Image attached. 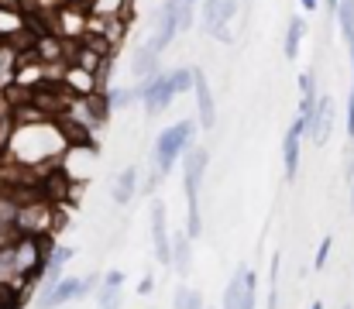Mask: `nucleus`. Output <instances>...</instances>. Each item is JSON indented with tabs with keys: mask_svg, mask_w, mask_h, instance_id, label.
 <instances>
[{
	"mask_svg": "<svg viewBox=\"0 0 354 309\" xmlns=\"http://www.w3.org/2000/svg\"><path fill=\"white\" fill-rule=\"evenodd\" d=\"M17 127L7 141V155L14 162H21L24 169H41V165H52L66 155V131L62 124H55L52 113L45 110H17Z\"/></svg>",
	"mask_w": 354,
	"mask_h": 309,
	"instance_id": "f257e3e1",
	"label": "nucleus"
},
{
	"mask_svg": "<svg viewBox=\"0 0 354 309\" xmlns=\"http://www.w3.org/2000/svg\"><path fill=\"white\" fill-rule=\"evenodd\" d=\"M210 165V151L203 144H189L183 155V189H186V234L196 241L203 234V216H200V186Z\"/></svg>",
	"mask_w": 354,
	"mask_h": 309,
	"instance_id": "f03ea898",
	"label": "nucleus"
},
{
	"mask_svg": "<svg viewBox=\"0 0 354 309\" xmlns=\"http://www.w3.org/2000/svg\"><path fill=\"white\" fill-rule=\"evenodd\" d=\"M193 83H196L193 69L179 66V69H172V73H162V76H155V79L138 83L134 90H138V97H141V103H145V113L155 117V113H162L169 103L176 100L179 93H189Z\"/></svg>",
	"mask_w": 354,
	"mask_h": 309,
	"instance_id": "7ed1b4c3",
	"label": "nucleus"
},
{
	"mask_svg": "<svg viewBox=\"0 0 354 309\" xmlns=\"http://www.w3.org/2000/svg\"><path fill=\"white\" fill-rule=\"evenodd\" d=\"M196 124H200V120H179V124H172V127H165V131L158 134L155 151H151V162H155V169H158L162 176H169L176 162H183V155L189 151V144H193V138H196Z\"/></svg>",
	"mask_w": 354,
	"mask_h": 309,
	"instance_id": "20e7f679",
	"label": "nucleus"
},
{
	"mask_svg": "<svg viewBox=\"0 0 354 309\" xmlns=\"http://www.w3.org/2000/svg\"><path fill=\"white\" fill-rule=\"evenodd\" d=\"M100 279H104V275H97V272H90V275H66V279H59V282H52V285H41L35 306L59 309V306H66V303H76V299L97 292V289H100Z\"/></svg>",
	"mask_w": 354,
	"mask_h": 309,
	"instance_id": "39448f33",
	"label": "nucleus"
},
{
	"mask_svg": "<svg viewBox=\"0 0 354 309\" xmlns=\"http://www.w3.org/2000/svg\"><path fill=\"white\" fill-rule=\"evenodd\" d=\"M151 244H155V261L162 268H172V234H169V213H165V203L155 200L151 203Z\"/></svg>",
	"mask_w": 354,
	"mask_h": 309,
	"instance_id": "423d86ee",
	"label": "nucleus"
},
{
	"mask_svg": "<svg viewBox=\"0 0 354 309\" xmlns=\"http://www.w3.org/2000/svg\"><path fill=\"white\" fill-rule=\"evenodd\" d=\"M234 14H237V0H203L200 3V28L207 35H214V31L227 28Z\"/></svg>",
	"mask_w": 354,
	"mask_h": 309,
	"instance_id": "0eeeda50",
	"label": "nucleus"
},
{
	"mask_svg": "<svg viewBox=\"0 0 354 309\" xmlns=\"http://www.w3.org/2000/svg\"><path fill=\"white\" fill-rule=\"evenodd\" d=\"M303 138H306V124L296 117L282 138V169H286V179H296L299 172V151H303Z\"/></svg>",
	"mask_w": 354,
	"mask_h": 309,
	"instance_id": "6e6552de",
	"label": "nucleus"
},
{
	"mask_svg": "<svg viewBox=\"0 0 354 309\" xmlns=\"http://www.w3.org/2000/svg\"><path fill=\"white\" fill-rule=\"evenodd\" d=\"M196 83H193V97H196V113H200V127L203 131H214L217 127V103H214V93H210V79L203 69H193Z\"/></svg>",
	"mask_w": 354,
	"mask_h": 309,
	"instance_id": "1a4fd4ad",
	"label": "nucleus"
},
{
	"mask_svg": "<svg viewBox=\"0 0 354 309\" xmlns=\"http://www.w3.org/2000/svg\"><path fill=\"white\" fill-rule=\"evenodd\" d=\"M62 86L73 93V100H86V97H97L100 93V76H93V73H86V69H80V66H66L62 69Z\"/></svg>",
	"mask_w": 354,
	"mask_h": 309,
	"instance_id": "9d476101",
	"label": "nucleus"
},
{
	"mask_svg": "<svg viewBox=\"0 0 354 309\" xmlns=\"http://www.w3.org/2000/svg\"><path fill=\"white\" fill-rule=\"evenodd\" d=\"M97 306L100 309H120L124 306V272H120V268L104 272L100 289H97Z\"/></svg>",
	"mask_w": 354,
	"mask_h": 309,
	"instance_id": "9b49d317",
	"label": "nucleus"
},
{
	"mask_svg": "<svg viewBox=\"0 0 354 309\" xmlns=\"http://www.w3.org/2000/svg\"><path fill=\"white\" fill-rule=\"evenodd\" d=\"M330 131H334V100L330 97H320V106H317V113H313V120L306 127V138L313 144H327L330 141Z\"/></svg>",
	"mask_w": 354,
	"mask_h": 309,
	"instance_id": "f8f14e48",
	"label": "nucleus"
},
{
	"mask_svg": "<svg viewBox=\"0 0 354 309\" xmlns=\"http://www.w3.org/2000/svg\"><path fill=\"white\" fill-rule=\"evenodd\" d=\"M131 73H134V79L138 83H145V79H155V76H162V59H158V52L145 41L141 48H134V59H131Z\"/></svg>",
	"mask_w": 354,
	"mask_h": 309,
	"instance_id": "ddd939ff",
	"label": "nucleus"
},
{
	"mask_svg": "<svg viewBox=\"0 0 354 309\" xmlns=\"http://www.w3.org/2000/svg\"><path fill=\"white\" fill-rule=\"evenodd\" d=\"M138 189H141V169H138V165H127L118 179H114L111 196H114V203L118 206H127L134 196H138Z\"/></svg>",
	"mask_w": 354,
	"mask_h": 309,
	"instance_id": "4468645a",
	"label": "nucleus"
},
{
	"mask_svg": "<svg viewBox=\"0 0 354 309\" xmlns=\"http://www.w3.org/2000/svg\"><path fill=\"white\" fill-rule=\"evenodd\" d=\"M73 247L69 244H55V247H48V258H45V275H41V285H52V282H59V279H66L62 275V268L73 261Z\"/></svg>",
	"mask_w": 354,
	"mask_h": 309,
	"instance_id": "2eb2a0df",
	"label": "nucleus"
},
{
	"mask_svg": "<svg viewBox=\"0 0 354 309\" xmlns=\"http://www.w3.org/2000/svg\"><path fill=\"white\" fill-rule=\"evenodd\" d=\"M83 7L93 21H124L131 14V0H86Z\"/></svg>",
	"mask_w": 354,
	"mask_h": 309,
	"instance_id": "dca6fc26",
	"label": "nucleus"
},
{
	"mask_svg": "<svg viewBox=\"0 0 354 309\" xmlns=\"http://www.w3.org/2000/svg\"><path fill=\"white\" fill-rule=\"evenodd\" d=\"M193 268V237L186 230L172 234V272L176 275H189Z\"/></svg>",
	"mask_w": 354,
	"mask_h": 309,
	"instance_id": "f3484780",
	"label": "nucleus"
},
{
	"mask_svg": "<svg viewBox=\"0 0 354 309\" xmlns=\"http://www.w3.org/2000/svg\"><path fill=\"white\" fill-rule=\"evenodd\" d=\"M248 279H251V268H237L234 279L227 282L224 296H221V309H241L244 306V296H248Z\"/></svg>",
	"mask_w": 354,
	"mask_h": 309,
	"instance_id": "a211bd4d",
	"label": "nucleus"
},
{
	"mask_svg": "<svg viewBox=\"0 0 354 309\" xmlns=\"http://www.w3.org/2000/svg\"><path fill=\"white\" fill-rule=\"evenodd\" d=\"M303 38H306V21H303V17H292V21H289V28H286V38H282V55H286L289 62L299 55Z\"/></svg>",
	"mask_w": 354,
	"mask_h": 309,
	"instance_id": "6ab92c4d",
	"label": "nucleus"
},
{
	"mask_svg": "<svg viewBox=\"0 0 354 309\" xmlns=\"http://www.w3.org/2000/svg\"><path fill=\"white\" fill-rule=\"evenodd\" d=\"M172 309H207V306H203V296L193 285H179L172 292Z\"/></svg>",
	"mask_w": 354,
	"mask_h": 309,
	"instance_id": "aec40b11",
	"label": "nucleus"
},
{
	"mask_svg": "<svg viewBox=\"0 0 354 309\" xmlns=\"http://www.w3.org/2000/svg\"><path fill=\"white\" fill-rule=\"evenodd\" d=\"M337 28H341L344 41L354 35V0H341V7H337Z\"/></svg>",
	"mask_w": 354,
	"mask_h": 309,
	"instance_id": "412c9836",
	"label": "nucleus"
},
{
	"mask_svg": "<svg viewBox=\"0 0 354 309\" xmlns=\"http://www.w3.org/2000/svg\"><path fill=\"white\" fill-rule=\"evenodd\" d=\"M107 100H111V110H114V106H118V110H124V106L138 103L141 97H138V90H124V86H118V90H111V93H107Z\"/></svg>",
	"mask_w": 354,
	"mask_h": 309,
	"instance_id": "4be33fe9",
	"label": "nucleus"
},
{
	"mask_svg": "<svg viewBox=\"0 0 354 309\" xmlns=\"http://www.w3.org/2000/svg\"><path fill=\"white\" fill-rule=\"evenodd\" d=\"M279 261H282V254L272 258V275H268V309H279Z\"/></svg>",
	"mask_w": 354,
	"mask_h": 309,
	"instance_id": "5701e85b",
	"label": "nucleus"
},
{
	"mask_svg": "<svg viewBox=\"0 0 354 309\" xmlns=\"http://www.w3.org/2000/svg\"><path fill=\"white\" fill-rule=\"evenodd\" d=\"M330 244H334V237H324V241H320V247H317V258H313V268H317V272L327 265V258H330Z\"/></svg>",
	"mask_w": 354,
	"mask_h": 309,
	"instance_id": "b1692460",
	"label": "nucleus"
},
{
	"mask_svg": "<svg viewBox=\"0 0 354 309\" xmlns=\"http://www.w3.org/2000/svg\"><path fill=\"white\" fill-rule=\"evenodd\" d=\"M241 309H258V275L251 272V279H248V296H244V306Z\"/></svg>",
	"mask_w": 354,
	"mask_h": 309,
	"instance_id": "393cba45",
	"label": "nucleus"
},
{
	"mask_svg": "<svg viewBox=\"0 0 354 309\" xmlns=\"http://www.w3.org/2000/svg\"><path fill=\"white\" fill-rule=\"evenodd\" d=\"M145 176H148V179L141 182V189H145V193H155V189H158V182H162V172L155 169V162H151V169H148Z\"/></svg>",
	"mask_w": 354,
	"mask_h": 309,
	"instance_id": "a878e982",
	"label": "nucleus"
},
{
	"mask_svg": "<svg viewBox=\"0 0 354 309\" xmlns=\"http://www.w3.org/2000/svg\"><path fill=\"white\" fill-rule=\"evenodd\" d=\"M348 138H354V90L348 97Z\"/></svg>",
	"mask_w": 354,
	"mask_h": 309,
	"instance_id": "bb28decb",
	"label": "nucleus"
},
{
	"mask_svg": "<svg viewBox=\"0 0 354 309\" xmlns=\"http://www.w3.org/2000/svg\"><path fill=\"white\" fill-rule=\"evenodd\" d=\"M151 289H155V279H151V275H145V279H141V285H138V292H141V296H148Z\"/></svg>",
	"mask_w": 354,
	"mask_h": 309,
	"instance_id": "cd10ccee",
	"label": "nucleus"
},
{
	"mask_svg": "<svg viewBox=\"0 0 354 309\" xmlns=\"http://www.w3.org/2000/svg\"><path fill=\"white\" fill-rule=\"evenodd\" d=\"M214 38H217V41H231V28H221V31H214Z\"/></svg>",
	"mask_w": 354,
	"mask_h": 309,
	"instance_id": "c85d7f7f",
	"label": "nucleus"
},
{
	"mask_svg": "<svg viewBox=\"0 0 354 309\" xmlns=\"http://www.w3.org/2000/svg\"><path fill=\"white\" fill-rule=\"evenodd\" d=\"M299 7L303 10H317V0H299Z\"/></svg>",
	"mask_w": 354,
	"mask_h": 309,
	"instance_id": "c756f323",
	"label": "nucleus"
},
{
	"mask_svg": "<svg viewBox=\"0 0 354 309\" xmlns=\"http://www.w3.org/2000/svg\"><path fill=\"white\" fill-rule=\"evenodd\" d=\"M337 7H341V0H327V10H330L334 17H337Z\"/></svg>",
	"mask_w": 354,
	"mask_h": 309,
	"instance_id": "7c9ffc66",
	"label": "nucleus"
},
{
	"mask_svg": "<svg viewBox=\"0 0 354 309\" xmlns=\"http://www.w3.org/2000/svg\"><path fill=\"white\" fill-rule=\"evenodd\" d=\"M351 213H354V169H351Z\"/></svg>",
	"mask_w": 354,
	"mask_h": 309,
	"instance_id": "2f4dec72",
	"label": "nucleus"
},
{
	"mask_svg": "<svg viewBox=\"0 0 354 309\" xmlns=\"http://www.w3.org/2000/svg\"><path fill=\"white\" fill-rule=\"evenodd\" d=\"M59 3H80V7H83V3H86V0H59Z\"/></svg>",
	"mask_w": 354,
	"mask_h": 309,
	"instance_id": "473e14b6",
	"label": "nucleus"
},
{
	"mask_svg": "<svg viewBox=\"0 0 354 309\" xmlns=\"http://www.w3.org/2000/svg\"><path fill=\"white\" fill-rule=\"evenodd\" d=\"M310 309H324V303H313V306H310Z\"/></svg>",
	"mask_w": 354,
	"mask_h": 309,
	"instance_id": "72a5a7b5",
	"label": "nucleus"
},
{
	"mask_svg": "<svg viewBox=\"0 0 354 309\" xmlns=\"http://www.w3.org/2000/svg\"><path fill=\"white\" fill-rule=\"evenodd\" d=\"M186 3H193V7H196V3H200V0H186Z\"/></svg>",
	"mask_w": 354,
	"mask_h": 309,
	"instance_id": "f704fd0d",
	"label": "nucleus"
},
{
	"mask_svg": "<svg viewBox=\"0 0 354 309\" xmlns=\"http://www.w3.org/2000/svg\"><path fill=\"white\" fill-rule=\"evenodd\" d=\"M344 309H351V306H344Z\"/></svg>",
	"mask_w": 354,
	"mask_h": 309,
	"instance_id": "c9c22d12",
	"label": "nucleus"
}]
</instances>
